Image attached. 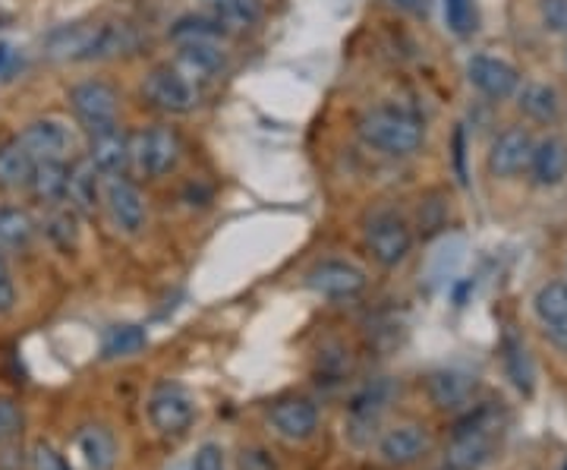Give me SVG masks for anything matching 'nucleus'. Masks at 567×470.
Segmentation results:
<instances>
[{"label":"nucleus","mask_w":567,"mask_h":470,"mask_svg":"<svg viewBox=\"0 0 567 470\" xmlns=\"http://www.w3.org/2000/svg\"><path fill=\"white\" fill-rule=\"evenodd\" d=\"M136 32L126 22H70L44 39V54L51 61H107L136 51Z\"/></svg>","instance_id":"1"},{"label":"nucleus","mask_w":567,"mask_h":470,"mask_svg":"<svg viewBox=\"0 0 567 470\" xmlns=\"http://www.w3.org/2000/svg\"><path fill=\"white\" fill-rule=\"evenodd\" d=\"M505 436V413L498 408H476L466 413L451 436L445 451L447 470H480L495 458V449Z\"/></svg>","instance_id":"2"},{"label":"nucleus","mask_w":567,"mask_h":470,"mask_svg":"<svg viewBox=\"0 0 567 470\" xmlns=\"http://www.w3.org/2000/svg\"><path fill=\"white\" fill-rule=\"evenodd\" d=\"M357 133L369 149L385 152V155H413L425 140L423 121L398 104H375L363 111Z\"/></svg>","instance_id":"3"},{"label":"nucleus","mask_w":567,"mask_h":470,"mask_svg":"<svg viewBox=\"0 0 567 470\" xmlns=\"http://www.w3.org/2000/svg\"><path fill=\"white\" fill-rule=\"evenodd\" d=\"M365 246L372 253V259L379 266L394 268L404 263L413 246V231L406 225V218L394 208H382L365 222Z\"/></svg>","instance_id":"4"},{"label":"nucleus","mask_w":567,"mask_h":470,"mask_svg":"<svg viewBox=\"0 0 567 470\" xmlns=\"http://www.w3.org/2000/svg\"><path fill=\"white\" fill-rule=\"evenodd\" d=\"M181 162V136L171 126H148L130 136V164L145 177H164Z\"/></svg>","instance_id":"5"},{"label":"nucleus","mask_w":567,"mask_h":470,"mask_svg":"<svg viewBox=\"0 0 567 470\" xmlns=\"http://www.w3.org/2000/svg\"><path fill=\"white\" fill-rule=\"evenodd\" d=\"M394 391H398L394 389V382L382 376V379L365 382L363 389L350 398V408H347V432H350V439H353L357 446H365V442L375 436V427H379L382 413H385L388 405H391Z\"/></svg>","instance_id":"6"},{"label":"nucleus","mask_w":567,"mask_h":470,"mask_svg":"<svg viewBox=\"0 0 567 470\" xmlns=\"http://www.w3.org/2000/svg\"><path fill=\"white\" fill-rule=\"evenodd\" d=\"M148 423L162 436H183L196 423V398L177 382H164L148 398Z\"/></svg>","instance_id":"7"},{"label":"nucleus","mask_w":567,"mask_h":470,"mask_svg":"<svg viewBox=\"0 0 567 470\" xmlns=\"http://www.w3.org/2000/svg\"><path fill=\"white\" fill-rule=\"evenodd\" d=\"M145 99L167 114H189L199 104L203 92L196 82L186 80L174 63H167L145 76Z\"/></svg>","instance_id":"8"},{"label":"nucleus","mask_w":567,"mask_h":470,"mask_svg":"<svg viewBox=\"0 0 567 470\" xmlns=\"http://www.w3.org/2000/svg\"><path fill=\"white\" fill-rule=\"evenodd\" d=\"M70 104H73V111H76V117L89 126V133H99V130L117 126L121 99H117V92H114L107 82L89 80L80 82V85H73V89H70Z\"/></svg>","instance_id":"9"},{"label":"nucleus","mask_w":567,"mask_h":470,"mask_svg":"<svg viewBox=\"0 0 567 470\" xmlns=\"http://www.w3.org/2000/svg\"><path fill=\"white\" fill-rule=\"evenodd\" d=\"M22 149L35 159V162H66L76 149V136L66 123L44 117V121H32L20 136Z\"/></svg>","instance_id":"10"},{"label":"nucleus","mask_w":567,"mask_h":470,"mask_svg":"<svg viewBox=\"0 0 567 470\" xmlns=\"http://www.w3.org/2000/svg\"><path fill=\"white\" fill-rule=\"evenodd\" d=\"M102 203L114 227L123 231V234H140L142 227H145V218H148L145 200H142V193L136 186L130 184V181H123L121 174L104 177Z\"/></svg>","instance_id":"11"},{"label":"nucleus","mask_w":567,"mask_h":470,"mask_svg":"<svg viewBox=\"0 0 567 470\" xmlns=\"http://www.w3.org/2000/svg\"><path fill=\"white\" fill-rule=\"evenodd\" d=\"M466 76L486 99L495 102H505L520 89V70L495 54H473L466 63Z\"/></svg>","instance_id":"12"},{"label":"nucleus","mask_w":567,"mask_h":470,"mask_svg":"<svg viewBox=\"0 0 567 470\" xmlns=\"http://www.w3.org/2000/svg\"><path fill=\"white\" fill-rule=\"evenodd\" d=\"M268 420H271L275 432L287 442H306L319 430V408L309 398L290 395V398H281V401L271 405Z\"/></svg>","instance_id":"13"},{"label":"nucleus","mask_w":567,"mask_h":470,"mask_svg":"<svg viewBox=\"0 0 567 470\" xmlns=\"http://www.w3.org/2000/svg\"><path fill=\"white\" fill-rule=\"evenodd\" d=\"M533 136L527 130L514 126V130H505L492 149H488V171L492 177H517L529 171V159H533Z\"/></svg>","instance_id":"14"},{"label":"nucleus","mask_w":567,"mask_h":470,"mask_svg":"<svg viewBox=\"0 0 567 470\" xmlns=\"http://www.w3.org/2000/svg\"><path fill=\"white\" fill-rule=\"evenodd\" d=\"M306 285L312 287L316 294H322V297L347 300V297H357L363 290L365 275L357 266H350V263L328 259V263H319V266L306 275Z\"/></svg>","instance_id":"15"},{"label":"nucleus","mask_w":567,"mask_h":470,"mask_svg":"<svg viewBox=\"0 0 567 470\" xmlns=\"http://www.w3.org/2000/svg\"><path fill=\"white\" fill-rule=\"evenodd\" d=\"M429 446H432V439H429L425 427H420V423H401V427L388 430L379 439V454L391 468H410V464H416L423 458Z\"/></svg>","instance_id":"16"},{"label":"nucleus","mask_w":567,"mask_h":470,"mask_svg":"<svg viewBox=\"0 0 567 470\" xmlns=\"http://www.w3.org/2000/svg\"><path fill=\"white\" fill-rule=\"evenodd\" d=\"M199 13L218 22L227 35L246 32L262 20V0H196Z\"/></svg>","instance_id":"17"},{"label":"nucleus","mask_w":567,"mask_h":470,"mask_svg":"<svg viewBox=\"0 0 567 470\" xmlns=\"http://www.w3.org/2000/svg\"><path fill=\"white\" fill-rule=\"evenodd\" d=\"M73 454L85 470H111L117 461V439L107 427H82L73 436Z\"/></svg>","instance_id":"18"},{"label":"nucleus","mask_w":567,"mask_h":470,"mask_svg":"<svg viewBox=\"0 0 567 470\" xmlns=\"http://www.w3.org/2000/svg\"><path fill=\"white\" fill-rule=\"evenodd\" d=\"M429 395H432L435 408L442 410L470 408V401L476 395V376H470L464 369H442L429 379Z\"/></svg>","instance_id":"19"},{"label":"nucleus","mask_w":567,"mask_h":470,"mask_svg":"<svg viewBox=\"0 0 567 470\" xmlns=\"http://www.w3.org/2000/svg\"><path fill=\"white\" fill-rule=\"evenodd\" d=\"M89 162L95 164L104 177L121 174L123 167L130 164V136L121 133V126H111V130H99V133H92Z\"/></svg>","instance_id":"20"},{"label":"nucleus","mask_w":567,"mask_h":470,"mask_svg":"<svg viewBox=\"0 0 567 470\" xmlns=\"http://www.w3.org/2000/svg\"><path fill=\"white\" fill-rule=\"evenodd\" d=\"M529 174L539 186H558L567 177V143L561 136H546L533 145Z\"/></svg>","instance_id":"21"},{"label":"nucleus","mask_w":567,"mask_h":470,"mask_svg":"<svg viewBox=\"0 0 567 470\" xmlns=\"http://www.w3.org/2000/svg\"><path fill=\"white\" fill-rule=\"evenodd\" d=\"M174 67L196 85L212 82L215 76H221L224 70L221 44H181Z\"/></svg>","instance_id":"22"},{"label":"nucleus","mask_w":567,"mask_h":470,"mask_svg":"<svg viewBox=\"0 0 567 470\" xmlns=\"http://www.w3.org/2000/svg\"><path fill=\"white\" fill-rule=\"evenodd\" d=\"M102 184L104 174L95 164L80 162L70 167V184H66V203L80 212H95L102 205Z\"/></svg>","instance_id":"23"},{"label":"nucleus","mask_w":567,"mask_h":470,"mask_svg":"<svg viewBox=\"0 0 567 470\" xmlns=\"http://www.w3.org/2000/svg\"><path fill=\"white\" fill-rule=\"evenodd\" d=\"M66 184H70V164L66 162H35L29 190L41 203L58 205L66 203Z\"/></svg>","instance_id":"24"},{"label":"nucleus","mask_w":567,"mask_h":470,"mask_svg":"<svg viewBox=\"0 0 567 470\" xmlns=\"http://www.w3.org/2000/svg\"><path fill=\"white\" fill-rule=\"evenodd\" d=\"M32 171H35V159L22 149L20 140L0 145V186H3V190L29 186Z\"/></svg>","instance_id":"25"},{"label":"nucleus","mask_w":567,"mask_h":470,"mask_svg":"<svg viewBox=\"0 0 567 470\" xmlns=\"http://www.w3.org/2000/svg\"><path fill=\"white\" fill-rule=\"evenodd\" d=\"M35 237V222L25 208L17 205H0V253L22 249Z\"/></svg>","instance_id":"26"},{"label":"nucleus","mask_w":567,"mask_h":470,"mask_svg":"<svg viewBox=\"0 0 567 470\" xmlns=\"http://www.w3.org/2000/svg\"><path fill=\"white\" fill-rule=\"evenodd\" d=\"M517 99H520V111L539 123H551L561 111V102H558V92L546 85V82H527L524 89H517Z\"/></svg>","instance_id":"27"},{"label":"nucleus","mask_w":567,"mask_h":470,"mask_svg":"<svg viewBox=\"0 0 567 470\" xmlns=\"http://www.w3.org/2000/svg\"><path fill=\"white\" fill-rule=\"evenodd\" d=\"M227 35L218 22H212L203 13H193V17H181V20L171 25V39L177 44H221Z\"/></svg>","instance_id":"28"},{"label":"nucleus","mask_w":567,"mask_h":470,"mask_svg":"<svg viewBox=\"0 0 567 470\" xmlns=\"http://www.w3.org/2000/svg\"><path fill=\"white\" fill-rule=\"evenodd\" d=\"M148 345V335L140 326H111L102 338V357L104 360H121L133 357Z\"/></svg>","instance_id":"29"},{"label":"nucleus","mask_w":567,"mask_h":470,"mask_svg":"<svg viewBox=\"0 0 567 470\" xmlns=\"http://www.w3.org/2000/svg\"><path fill=\"white\" fill-rule=\"evenodd\" d=\"M533 309L548 328L567 326V282H548V285L539 287Z\"/></svg>","instance_id":"30"},{"label":"nucleus","mask_w":567,"mask_h":470,"mask_svg":"<svg viewBox=\"0 0 567 470\" xmlns=\"http://www.w3.org/2000/svg\"><path fill=\"white\" fill-rule=\"evenodd\" d=\"M505 367L507 376L514 379V386L524 391V395H529L533 391V364H529L527 348L520 341H514V338L505 341Z\"/></svg>","instance_id":"31"},{"label":"nucleus","mask_w":567,"mask_h":470,"mask_svg":"<svg viewBox=\"0 0 567 470\" xmlns=\"http://www.w3.org/2000/svg\"><path fill=\"white\" fill-rule=\"evenodd\" d=\"M44 231L61 249H70L76 244V212H73V205L70 208H61V203L54 205V212L44 222Z\"/></svg>","instance_id":"32"},{"label":"nucleus","mask_w":567,"mask_h":470,"mask_svg":"<svg viewBox=\"0 0 567 470\" xmlns=\"http://www.w3.org/2000/svg\"><path fill=\"white\" fill-rule=\"evenodd\" d=\"M445 20L454 35H470L476 29V3L473 0H445Z\"/></svg>","instance_id":"33"},{"label":"nucleus","mask_w":567,"mask_h":470,"mask_svg":"<svg viewBox=\"0 0 567 470\" xmlns=\"http://www.w3.org/2000/svg\"><path fill=\"white\" fill-rule=\"evenodd\" d=\"M22 430V408L13 401V398H7V395H0V446H7V442H13Z\"/></svg>","instance_id":"34"},{"label":"nucleus","mask_w":567,"mask_h":470,"mask_svg":"<svg viewBox=\"0 0 567 470\" xmlns=\"http://www.w3.org/2000/svg\"><path fill=\"white\" fill-rule=\"evenodd\" d=\"M543 25L555 35H567V0H539Z\"/></svg>","instance_id":"35"},{"label":"nucleus","mask_w":567,"mask_h":470,"mask_svg":"<svg viewBox=\"0 0 567 470\" xmlns=\"http://www.w3.org/2000/svg\"><path fill=\"white\" fill-rule=\"evenodd\" d=\"M32 470H73V464H70L54 446L39 442V446L32 449Z\"/></svg>","instance_id":"36"},{"label":"nucleus","mask_w":567,"mask_h":470,"mask_svg":"<svg viewBox=\"0 0 567 470\" xmlns=\"http://www.w3.org/2000/svg\"><path fill=\"white\" fill-rule=\"evenodd\" d=\"M189 470H227L224 468V449L218 442H205L196 449V458H193V468Z\"/></svg>","instance_id":"37"},{"label":"nucleus","mask_w":567,"mask_h":470,"mask_svg":"<svg viewBox=\"0 0 567 470\" xmlns=\"http://www.w3.org/2000/svg\"><path fill=\"white\" fill-rule=\"evenodd\" d=\"M17 304V287H13V278H10V268L0 259V316L10 313Z\"/></svg>","instance_id":"38"},{"label":"nucleus","mask_w":567,"mask_h":470,"mask_svg":"<svg viewBox=\"0 0 567 470\" xmlns=\"http://www.w3.org/2000/svg\"><path fill=\"white\" fill-rule=\"evenodd\" d=\"M240 470H275V464H271V458L265 451H244Z\"/></svg>","instance_id":"39"},{"label":"nucleus","mask_w":567,"mask_h":470,"mask_svg":"<svg viewBox=\"0 0 567 470\" xmlns=\"http://www.w3.org/2000/svg\"><path fill=\"white\" fill-rule=\"evenodd\" d=\"M394 3H398L401 10H406V13H416V17L429 10V0H394Z\"/></svg>","instance_id":"40"},{"label":"nucleus","mask_w":567,"mask_h":470,"mask_svg":"<svg viewBox=\"0 0 567 470\" xmlns=\"http://www.w3.org/2000/svg\"><path fill=\"white\" fill-rule=\"evenodd\" d=\"M565 470H567V464H565Z\"/></svg>","instance_id":"41"}]
</instances>
